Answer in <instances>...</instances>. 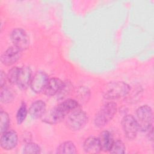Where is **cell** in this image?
<instances>
[{
	"mask_svg": "<svg viewBox=\"0 0 154 154\" xmlns=\"http://www.w3.org/2000/svg\"><path fill=\"white\" fill-rule=\"evenodd\" d=\"M78 106L76 100L68 99L55 106L50 112L48 117L46 119L48 123H55L63 120L65 116L71 111L75 110Z\"/></svg>",
	"mask_w": 154,
	"mask_h": 154,
	"instance_id": "1",
	"label": "cell"
},
{
	"mask_svg": "<svg viewBox=\"0 0 154 154\" xmlns=\"http://www.w3.org/2000/svg\"><path fill=\"white\" fill-rule=\"evenodd\" d=\"M32 78V72L29 67L25 66L20 68L16 84L20 89L25 90L30 85Z\"/></svg>",
	"mask_w": 154,
	"mask_h": 154,
	"instance_id": "11",
	"label": "cell"
},
{
	"mask_svg": "<svg viewBox=\"0 0 154 154\" xmlns=\"http://www.w3.org/2000/svg\"><path fill=\"white\" fill-rule=\"evenodd\" d=\"M46 111V104L42 100H37L31 103L29 114L32 119H38L43 116Z\"/></svg>",
	"mask_w": 154,
	"mask_h": 154,
	"instance_id": "13",
	"label": "cell"
},
{
	"mask_svg": "<svg viewBox=\"0 0 154 154\" xmlns=\"http://www.w3.org/2000/svg\"><path fill=\"white\" fill-rule=\"evenodd\" d=\"M27 115L26 106L25 103H22L16 113V121L18 125L21 124L25 119Z\"/></svg>",
	"mask_w": 154,
	"mask_h": 154,
	"instance_id": "19",
	"label": "cell"
},
{
	"mask_svg": "<svg viewBox=\"0 0 154 154\" xmlns=\"http://www.w3.org/2000/svg\"><path fill=\"white\" fill-rule=\"evenodd\" d=\"M64 87V83L60 79L54 78L49 79L43 91L48 96H54L61 91Z\"/></svg>",
	"mask_w": 154,
	"mask_h": 154,
	"instance_id": "12",
	"label": "cell"
},
{
	"mask_svg": "<svg viewBox=\"0 0 154 154\" xmlns=\"http://www.w3.org/2000/svg\"><path fill=\"white\" fill-rule=\"evenodd\" d=\"M98 138L101 150L104 152H109L114 143L113 137L111 132L108 131H103L100 133Z\"/></svg>",
	"mask_w": 154,
	"mask_h": 154,
	"instance_id": "15",
	"label": "cell"
},
{
	"mask_svg": "<svg viewBox=\"0 0 154 154\" xmlns=\"http://www.w3.org/2000/svg\"><path fill=\"white\" fill-rule=\"evenodd\" d=\"M0 84H1V87H3L5 84L6 79L7 78L5 74L4 73V72L1 71V75H0Z\"/></svg>",
	"mask_w": 154,
	"mask_h": 154,
	"instance_id": "23",
	"label": "cell"
},
{
	"mask_svg": "<svg viewBox=\"0 0 154 154\" xmlns=\"http://www.w3.org/2000/svg\"><path fill=\"white\" fill-rule=\"evenodd\" d=\"M57 153H75L76 149L75 144L71 141H66L61 144L57 150Z\"/></svg>",
	"mask_w": 154,
	"mask_h": 154,
	"instance_id": "16",
	"label": "cell"
},
{
	"mask_svg": "<svg viewBox=\"0 0 154 154\" xmlns=\"http://www.w3.org/2000/svg\"><path fill=\"white\" fill-rule=\"evenodd\" d=\"M84 150L87 153H97L101 150V147L98 138L90 137L84 143Z\"/></svg>",
	"mask_w": 154,
	"mask_h": 154,
	"instance_id": "14",
	"label": "cell"
},
{
	"mask_svg": "<svg viewBox=\"0 0 154 154\" xmlns=\"http://www.w3.org/2000/svg\"><path fill=\"white\" fill-rule=\"evenodd\" d=\"M130 90L129 85L125 82H110L104 85L102 89V95L106 99H116L126 96Z\"/></svg>",
	"mask_w": 154,
	"mask_h": 154,
	"instance_id": "2",
	"label": "cell"
},
{
	"mask_svg": "<svg viewBox=\"0 0 154 154\" xmlns=\"http://www.w3.org/2000/svg\"><path fill=\"white\" fill-rule=\"evenodd\" d=\"M19 70H20V68H18L17 67H14L8 71L7 77V79L8 80L10 84H16Z\"/></svg>",
	"mask_w": 154,
	"mask_h": 154,
	"instance_id": "21",
	"label": "cell"
},
{
	"mask_svg": "<svg viewBox=\"0 0 154 154\" xmlns=\"http://www.w3.org/2000/svg\"><path fill=\"white\" fill-rule=\"evenodd\" d=\"M117 109V104L109 102L104 104L96 113L94 117V125L97 128H102L112 120Z\"/></svg>",
	"mask_w": 154,
	"mask_h": 154,
	"instance_id": "3",
	"label": "cell"
},
{
	"mask_svg": "<svg viewBox=\"0 0 154 154\" xmlns=\"http://www.w3.org/2000/svg\"><path fill=\"white\" fill-rule=\"evenodd\" d=\"M48 81V76L45 72H38L32 78L31 88L35 93H40L44 91Z\"/></svg>",
	"mask_w": 154,
	"mask_h": 154,
	"instance_id": "9",
	"label": "cell"
},
{
	"mask_svg": "<svg viewBox=\"0 0 154 154\" xmlns=\"http://www.w3.org/2000/svg\"><path fill=\"white\" fill-rule=\"evenodd\" d=\"M18 141L17 133L13 130L7 131L1 137V146L5 150H9L14 148Z\"/></svg>",
	"mask_w": 154,
	"mask_h": 154,
	"instance_id": "10",
	"label": "cell"
},
{
	"mask_svg": "<svg viewBox=\"0 0 154 154\" xmlns=\"http://www.w3.org/2000/svg\"><path fill=\"white\" fill-rule=\"evenodd\" d=\"M41 149L38 145L34 143H28L26 144L23 150V153H39Z\"/></svg>",
	"mask_w": 154,
	"mask_h": 154,
	"instance_id": "22",
	"label": "cell"
},
{
	"mask_svg": "<svg viewBox=\"0 0 154 154\" xmlns=\"http://www.w3.org/2000/svg\"><path fill=\"white\" fill-rule=\"evenodd\" d=\"M1 122H0V132L1 134L6 132L10 125V117L8 114L3 111H1L0 112Z\"/></svg>",
	"mask_w": 154,
	"mask_h": 154,
	"instance_id": "18",
	"label": "cell"
},
{
	"mask_svg": "<svg viewBox=\"0 0 154 154\" xmlns=\"http://www.w3.org/2000/svg\"><path fill=\"white\" fill-rule=\"evenodd\" d=\"M122 125L126 137L129 140H134L139 130L136 119L132 115H126L122 120Z\"/></svg>",
	"mask_w": 154,
	"mask_h": 154,
	"instance_id": "6",
	"label": "cell"
},
{
	"mask_svg": "<svg viewBox=\"0 0 154 154\" xmlns=\"http://www.w3.org/2000/svg\"><path fill=\"white\" fill-rule=\"evenodd\" d=\"M14 97L13 91L9 88L4 86L1 90V101L2 103H7L10 102Z\"/></svg>",
	"mask_w": 154,
	"mask_h": 154,
	"instance_id": "17",
	"label": "cell"
},
{
	"mask_svg": "<svg viewBox=\"0 0 154 154\" xmlns=\"http://www.w3.org/2000/svg\"><path fill=\"white\" fill-rule=\"evenodd\" d=\"M136 114L138 129L141 131H148L152 126L153 112L151 108L147 105H143L137 109Z\"/></svg>",
	"mask_w": 154,
	"mask_h": 154,
	"instance_id": "4",
	"label": "cell"
},
{
	"mask_svg": "<svg viewBox=\"0 0 154 154\" xmlns=\"http://www.w3.org/2000/svg\"><path fill=\"white\" fill-rule=\"evenodd\" d=\"M125 149L126 148L124 143L120 140H117L114 141L109 152L111 153H124L125 152Z\"/></svg>",
	"mask_w": 154,
	"mask_h": 154,
	"instance_id": "20",
	"label": "cell"
},
{
	"mask_svg": "<svg viewBox=\"0 0 154 154\" xmlns=\"http://www.w3.org/2000/svg\"><path fill=\"white\" fill-rule=\"evenodd\" d=\"M14 46L23 51L29 47V39L26 32L22 28L14 29L10 35Z\"/></svg>",
	"mask_w": 154,
	"mask_h": 154,
	"instance_id": "7",
	"label": "cell"
},
{
	"mask_svg": "<svg viewBox=\"0 0 154 154\" xmlns=\"http://www.w3.org/2000/svg\"><path fill=\"white\" fill-rule=\"evenodd\" d=\"M88 120L87 115L82 110H74L68 116L66 120L67 126L72 131H78L82 129Z\"/></svg>",
	"mask_w": 154,
	"mask_h": 154,
	"instance_id": "5",
	"label": "cell"
},
{
	"mask_svg": "<svg viewBox=\"0 0 154 154\" xmlns=\"http://www.w3.org/2000/svg\"><path fill=\"white\" fill-rule=\"evenodd\" d=\"M22 52V50L14 45L8 48L1 56L2 64L5 66L13 64L21 57Z\"/></svg>",
	"mask_w": 154,
	"mask_h": 154,
	"instance_id": "8",
	"label": "cell"
}]
</instances>
